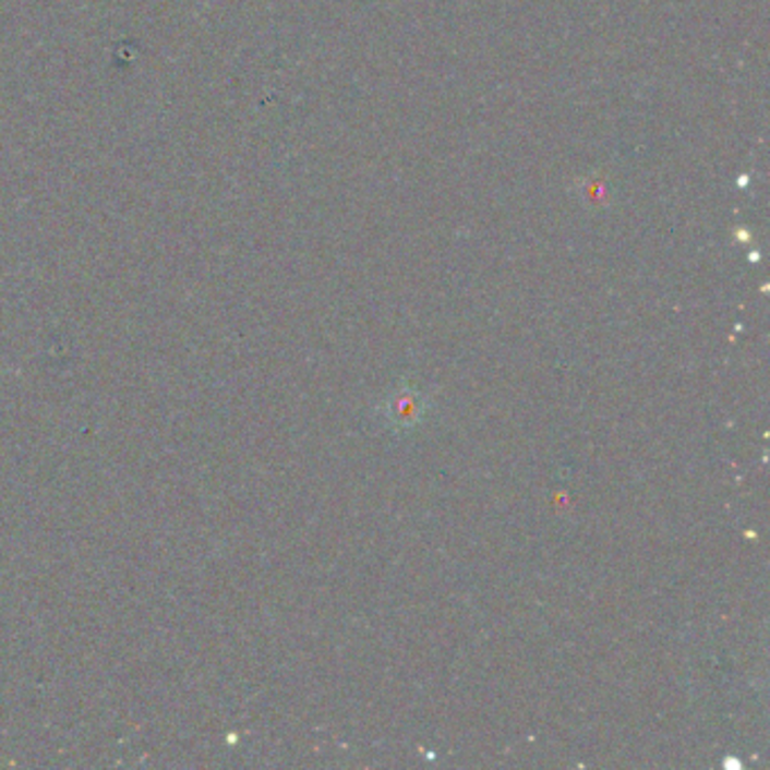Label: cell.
Here are the masks:
<instances>
[{"label":"cell","instance_id":"obj_1","mask_svg":"<svg viewBox=\"0 0 770 770\" xmlns=\"http://www.w3.org/2000/svg\"><path fill=\"white\" fill-rule=\"evenodd\" d=\"M428 407L430 400L423 389L413 387V384H400V387H394L384 398L380 413L384 425L392 432L407 434L425 421Z\"/></svg>","mask_w":770,"mask_h":770}]
</instances>
